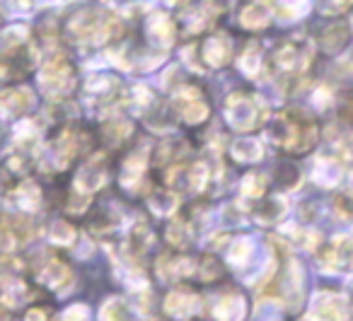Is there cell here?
Here are the masks:
<instances>
[{
	"instance_id": "obj_20",
	"label": "cell",
	"mask_w": 353,
	"mask_h": 321,
	"mask_svg": "<svg viewBox=\"0 0 353 321\" xmlns=\"http://www.w3.org/2000/svg\"><path fill=\"white\" fill-rule=\"evenodd\" d=\"M182 118L187 123H192V126L206 121L208 118V104L201 102V99H192V102H187L182 107Z\"/></svg>"
},
{
	"instance_id": "obj_4",
	"label": "cell",
	"mask_w": 353,
	"mask_h": 321,
	"mask_svg": "<svg viewBox=\"0 0 353 321\" xmlns=\"http://www.w3.org/2000/svg\"><path fill=\"white\" fill-rule=\"evenodd\" d=\"M228 121L232 123L240 131H252V128L259 123V107H256L254 99L245 97V94H232L228 99V109H225Z\"/></svg>"
},
{
	"instance_id": "obj_5",
	"label": "cell",
	"mask_w": 353,
	"mask_h": 321,
	"mask_svg": "<svg viewBox=\"0 0 353 321\" xmlns=\"http://www.w3.org/2000/svg\"><path fill=\"white\" fill-rule=\"evenodd\" d=\"M104 179H107V167H104L102 157H94V160L85 162V165L80 167L78 176H75V189L85 196L94 194V191L104 186Z\"/></svg>"
},
{
	"instance_id": "obj_24",
	"label": "cell",
	"mask_w": 353,
	"mask_h": 321,
	"mask_svg": "<svg viewBox=\"0 0 353 321\" xmlns=\"http://www.w3.org/2000/svg\"><path fill=\"white\" fill-rule=\"evenodd\" d=\"M314 179H317L319 184H324V186L334 184V181L339 179V167H336V162H332V160H319L317 167H314Z\"/></svg>"
},
{
	"instance_id": "obj_9",
	"label": "cell",
	"mask_w": 353,
	"mask_h": 321,
	"mask_svg": "<svg viewBox=\"0 0 353 321\" xmlns=\"http://www.w3.org/2000/svg\"><path fill=\"white\" fill-rule=\"evenodd\" d=\"M201 56H203V61H206V65L221 68V65H225L228 61H230V41H228L225 37H213V39H208L206 44H203Z\"/></svg>"
},
{
	"instance_id": "obj_17",
	"label": "cell",
	"mask_w": 353,
	"mask_h": 321,
	"mask_svg": "<svg viewBox=\"0 0 353 321\" xmlns=\"http://www.w3.org/2000/svg\"><path fill=\"white\" fill-rule=\"evenodd\" d=\"M6 222H8V227H10V232H12V237H15L17 244L30 242L37 232L34 225H32V220H27V218H8Z\"/></svg>"
},
{
	"instance_id": "obj_16",
	"label": "cell",
	"mask_w": 353,
	"mask_h": 321,
	"mask_svg": "<svg viewBox=\"0 0 353 321\" xmlns=\"http://www.w3.org/2000/svg\"><path fill=\"white\" fill-rule=\"evenodd\" d=\"M143 169H145V157L141 152L131 155L126 162H123V169H121V184L126 186H133L138 179L143 176Z\"/></svg>"
},
{
	"instance_id": "obj_10",
	"label": "cell",
	"mask_w": 353,
	"mask_h": 321,
	"mask_svg": "<svg viewBox=\"0 0 353 321\" xmlns=\"http://www.w3.org/2000/svg\"><path fill=\"white\" fill-rule=\"evenodd\" d=\"M39 278H41V282H44V285L51 287V290L61 292V290H65V287L70 285V268L65 266V263H61V261H49L44 268H41Z\"/></svg>"
},
{
	"instance_id": "obj_6",
	"label": "cell",
	"mask_w": 353,
	"mask_h": 321,
	"mask_svg": "<svg viewBox=\"0 0 353 321\" xmlns=\"http://www.w3.org/2000/svg\"><path fill=\"white\" fill-rule=\"evenodd\" d=\"M34 104V94L27 87H10L0 92V109L6 114H22Z\"/></svg>"
},
{
	"instance_id": "obj_7",
	"label": "cell",
	"mask_w": 353,
	"mask_h": 321,
	"mask_svg": "<svg viewBox=\"0 0 353 321\" xmlns=\"http://www.w3.org/2000/svg\"><path fill=\"white\" fill-rule=\"evenodd\" d=\"M201 309V300L192 292H170L165 300V311L170 316H192Z\"/></svg>"
},
{
	"instance_id": "obj_3",
	"label": "cell",
	"mask_w": 353,
	"mask_h": 321,
	"mask_svg": "<svg viewBox=\"0 0 353 321\" xmlns=\"http://www.w3.org/2000/svg\"><path fill=\"white\" fill-rule=\"evenodd\" d=\"M39 78H41V85H44L46 92L65 94V92H70L75 85V70L68 61L56 56V59H51L49 63L41 68Z\"/></svg>"
},
{
	"instance_id": "obj_14",
	"label": "cell",
	"mask_w": 353,
	"mask_h": 321,
	"mask_svg": "<svg viewBox=\"0 0 353 321\" xmlns=\"http://www.w3.org/2000/svg\"><path fill=\"white\" fill-rule=\"evenodd\" d=\"M15 198H17V205L25 210H37L41 203V191L34 181H22L15 191Z\"/></svg>"
},
{
	"instance_id": "obj_27",
	"label": "cell",
	"mask_w": 353,
	"mask_h": 321,
	"mask_svg": "<svg viewBox=\"0 0 353 321\" xmlns=\"http://www.w3.org/2000/svg\"><path fill=\"white\" fill-rule=\"evenodd\" d=\"M266 191V179L259 174H250L245 181H242V196L245 198H259Z\"/></svg>"
},
{
	"instance_id": "obj_33",
	"label": "cell",
	"mask_w": 353,
	"mask_h": 321,
	"mask_svg": "<svg viewBox=\"0 0 353 321\" xmlns=\"http://www.w3.org/2000/svg\"><path fill=\"white\" fill-rule=\"evenodd\" d=\"M167 237H170V242L182 244V242H187V229H184L179 222H174L170 229H167Z\"/></svg>"
},
{
	"instance_id": "obj_23",
	"label": "cell",
	"mask_w": 353,
	"mask_h": 321,
	"mask_svg": "<svg viewBox=\"0 0 353 321\" xmlns=\"http://www.w3.org/2000/svg\"><path fill=\"white\" fill-rule=\"evenodd\" d=\"M334 213L341 220H346V222H353V189L341 191V194L334 198Z\"/></svg>"
},
{
	"instance_id": "obj_2",
	"label": "cell",
	"mask_w": 353,
	"mask_h": 321,
	"mask_svg": "<svg viewBox=\"0 0 353 321\" xmlns=\"http://www.w3.org/2000/svg\"><path fill=\"white\" fill-rule=\"evenodd\" d=\"M117 17L112 12L104 10H85L70 20L68 30L73 34V39L83 41V44H104L112 39V34H117Z\"/></svg>"
},
{
	"instance_id": "obj_30",
	"label": "cell",
	"mask_w": 353,
	"mask_h": 321,
	"mask_svg": "<svg viewBox=\"0 0 353 321\" xmlns=\"http://www.w3.org/2000/svg\"><path fill=\"white\" fill-rule=\"evenodd\" d=\"M250 256H252V244L247 242V239H240V242H237L235 247H232V251H230L232 263H245Z\"/></svg>"
},
{
	"instance_id": "obj_32",
	"label": "cell",
	"mask_w": 353,
	"mask_h": 321,
	"mask_svg": "<svg viewBox=\"0 0 353 321\" xmlns=\"http://www.w3.org/2000/svg\"><path fill=\"white\" fill-rule=\"evenodd\" d=\"M206 181H208L206 165H194L192 167V184H194V189H203V186H206Z\"/></svg>"
},
{
	"instance_id": "obj_18",
	"label": "cell",
	"mask_w": 353,
	"mask_h": 321,
	"mask_svg": "<svg viewBox=\"0 0 353 321\" xmlns=\"http://www.w3.org/2000/svg\"><path fill=\"white\" fill-rule=\"evenodd\" d=\"M78 152V143H75V136L70 131H65L61 136V141L56 143V160H59V167H65L70 162V157Z\"/></svg>"
},
{
	"instance_id": "obj_31",
	"label": "cell",
	"mask_w": 353,
	"mask_h": 321,
	"mask_svg": "<svg viewBox=\"0 0 353 321\" xmlns=\"http://www.w3.org/2000/svg\"><path fill=\"white\" fill-rule=\"evenodd\" d=\"M15 237H12L10 227H8V222L3 220L0 222V251H10V249H15Z\"/></svg>"
},
{
	"instance_id": "obj_15",
	"label": "cell",
	"mask_w": 353,
	"mask_h": 321,
	"mask_svg": "<svg viewBox=\"0 0 353 321\" xmlns=\"http://www.w3.org/2000/svg\"><path fill=\"white\" fill-rule=\"evenodd\" d=\"M148 34H150V39L155 41V44L160 46H170L172 39H174V30H172L170 20L162 15H157L155 20L150 22V27H148Z\"/></svg>"
},
{
	"instance_id": "obj_8",
	"label": "cell",
	"mask_w": 353,
	"mask_h": 321,
	"mask_svg": "<svg viewBox=\"0 0 353 321\" xmlns=\"http://www.w3.org/2000/svg\"><path fill=\"white\" fill-rule=\"evenodd\" d=\"M310 59V51L300 44H283L281 49H276V63L283 70H300L305 68Z\"/></svg>"
},
{
	"instance_id": "obj_13",
	"label": "cell",
	"mask_w": 353,
	"mask_h": 321,
	"mask_svg": "<svg viewBox=\"0 0 353 321\" xmlns=\"http://www.w3.org/2000/svg\"><path fill=\"white\" fill-rule=\"evenodd\" d=\"M269 20H271V12L264 6H247L240 15L242 27H247V30H264L269 25Z\"/></svg>"
},
{
	"instance_id": "obj_26",
	"label": "cell",
	"mask_w": 353,
	"mask_h": 321,
	"mask_svg": "<svg viewBox=\"0 0 353 321\" xmlns=\"http://www.w3.org/2000/svg\"><path fill=\"white\" fill-rule=\"evenodd\" d=\"M51 242L56 244H70L75 239V227L70 222H65V220H56L54 225H51Z\"/></svg>"
},
{
	"instance_id": "obj_29",
	"label": "cell",
	"mask_w": 353,
	"mask_h": 321,
	"mask_svg": "<svg viewBox=\"0 0 353 321\" xmlns=\"http://www.w3.org/2000/svg\"><path fill=\"white\" fill-rule=\"evenodd\" d=\"M104 131L112 136L114 143H119L121 138H126L128 133H131V123L128 121H109L107 126H104Z\"/></svg>"
},
{
	"instance_id": "obj_11",
	"label": "cell",
	"mask_w": 353,
	"mask_h": 321,
	"mask_svg": "<svg viewBox=\"0 0 353 321\" xmlns=\"http://www.w3.org/2000/svg\"><path fill=\"white\" fill-rule=\"evenodd\" d=\"M218 321H242L247 314V304L240 295H225L221 297V302L213 309Z\"/></svg>"
},
{
	"instance_id": "obj_21",
	"label": "cell",
	"mask_w": 353,
	"mask_h": 321,
	"mask_svg": "<svg viewBox=\"0 0 353 321\" xmlns=\"http://www.w3.org/2000/svg\"><path fill=\"white\" fill-rule=\"evenodd\" d=\"M348 41V30H346V25H332L327 32H324V37H322V44L327 46L329 51H334V49H341L343 44Z\"/></svg>"
},
{
	"instance_id": "obj_22",
	"label": "cell",
	"mask_w": 353,
	"mask_h": 321,
	"mask_svg": "<svg viewBox=\"0 0 353 321\" xmlns=\"http://www.w3.org/2000/svg\"><path fill=\"white\" fill-rule=\"evenodd\" d=\"M99 321H128V309L121 300H109L107 304L102 307V314H99Z\"/></svg>"
},
{
	"instance_id": "obj_34",
	"label": "cell",
	"mask_w": 353,
	"mask_h": 321,
	"mask_svg": "<svg viewBox=\"0 0 353 321\" xmlns=\"http://www.w3.org/2000/svg\"><path fill=\"white\" fill-rule=\"evenodd\" d=\"M65 321H88V309L83 304H75L65 311Z\"/></svg>"
},
{
	"instance_id": "obj_19",
	"label": "cell",
	"mask_w": 353,
	"mask_h": 321,
	"mask_svg": "<svg viewBox=\"0 0 353 321\" xmlns=\"http://www.w3.org/2000/svg\"><path fill=\"white\" fill-rule=\"evenodd\" d=\"M232 157L237 162H256L261 157V145L256 141H240L232 145Z\"/></svg>"
},
{
	"instance_id": "obj_25",
	"label": "cell",
	"mask_w": 353,
	"mask_h": 321,
	"mask_svg": "<svg viewBox=\"0 0 353 321\" xmlns=\"http://www.w3.org/2000/svg\"><path fill=\"white\" fill-rule=\"evenodd\" d=\"M194 273L199 276V280L211 282V280H216V278L221 276V263H218L213 256H203L201 261L196 263V271H194Z\"/></svg>"
},
{
	"instance_id": "obj_28",
	"label": "cell",
	"mask_w": 353,
	"mask_h": 321,
	"mask_svg": "<svg viewBox=\"0 0 353 321\" xmlns=\"http://www.w3.org/2000/svg\"><path fill=\"white\" fill-rule=\"evenodd\" d=\"M261 56H259V49L256 46H250V49L242 54V59H240V65H242V70H245L247 75H256L259 73V68H261Z\"/></svg>"
},
{
	"instance_id": "obj_1",
	"label": "cell",
	"mask_w": 353,
	"mask_h": 321,
	"mask_svg": "<svg viewBox=\"0 0 353 321\" xmlns=\"http://www.w3.org/2000/svg\"><path fill=\"white\" fill-rule=\"evenodd\" d=\"M276 145L285 147L290 152H307L317 141V126L310 118H305L300 112H285L279 121L274 123Z\"/></svg>"
},
{
	"instance_id": "obj_35",
	"label": "cell",
	"mask_w": 353,
	"mask_h": 321,
	"mask_svg": "<svg viewBox=\"0 0 353 321\" xmlns=\"http://www.w3.org/2000/svg\"><path fill=\"white\" fill-rule=\"evenodd\" d=\"M25 321H46V311L44 309H30L25 316Z\"/></svg>"
},
{
	"instance_id": "obj_36",
	"label": "cell",
	"mask_w": 353,
	"mask_h": 321,
	"mask_svg": "<svg viewBox=\"0 0 353 321\" xmlns=\"http://www.w3.org/2000/svg\"><path fill=\"white\" fill-rule=\"evenodd\" d=\"M300 321H317L314 316H305V319H300Z\"/></svg>"
},
{
	"instance_id": "obj_12",
	"label": "cell",
	"mask_w": 353,
	"mask_h": 321,
	"mask_svg": "<svg viewBox=\"0 0 353 321\" xmlns=\"http://www.w3.org/2000/svg\"><path fill=\"white\" fill-rule=\"evenodd\" d=\"M314 319L317 321H341L343 316V304L341 300L332 295H319L314 302Z\"/></svg>"
}]
</instances>
